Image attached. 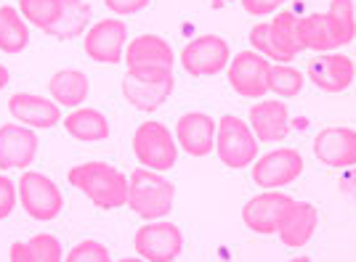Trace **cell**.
Segmentation results:
<instances>
[{
    "label": "cell",
    "mask_w": 356,
    "mask_h": 262,
    "mask_svg": "<svg viewBox=\"0 0 356 262\" xmlns=\"http://www.w3.org/2000/svg\"><path fill=\"white\" fill-rule=\"evenodd\" d=\"M341 189L356 202V167H348V170H346V175H343V180H341Z\"/></svg>",
    "instance_id": "cell-35"
},
{
    "label": "cell",
    "mask_w": 356,
    "mask_h": 262,
    "mask_svg": "<svg viewBox=\"0 0 356 262\" xmlns=\"http://www.w3.org/2000/svg\"><path fill=\"white\" fill-rule=\"evenodd\" d=\"M176 77L173 72H147L128 69L122 77V96L138 112H157L173 93Z\"/></svg>",
    "instance_id": "cell-7"
},
{
    "label": "cell",
    "mask_w": 356,
    "mask_h": 262,
    "mask_svg": "<svg viewBox=\"0 0 356 262\" xmlns=\"http://www.w3.org/2000/svg\"><path fill=\"white\" fill-rule=\"evenodd\" d=\"M216 157L232 170H242L258 159V138L242 116H221L216 130Z\"/></svg>",
    "instance_id": "cell-5"
},
{
    "label": "cell",
    "mask_w": 356,
    "mask_h": 262,
    "mask_svg": "<svg viewBox=\"0 0 356 262\" xmlns=\"http://www.w3.org/2000/svg\"><path fill=\"white\" fill-rule=\"evenodd\" d=\"M67 180L99 209H118L128 204V175L120 173L115 164L83 161L67 173Z\"/></svg>",
    "instance_id": "cell-1"
},
{
    "label": "cell",
    "mask_w": 356,
    "mask_h": 262,
    "mask_svg": "<svg viewBox=\"0 0 356 262\" xmlns=\"http://www.w3.org/2000/svg\"><path fill=\"white\" fill-rule=\"evenodd\" d=\"M30 43V24L19 14L16 6H0V51L22 53Z\"/></svg>",
    "instance_id": "cell-26"
},
{
    "label": "cell",
    "mask_w": 356,
    "mask_h": 262,
    "mask_svg": "<svg viewBox=\"0 0 356 262\" xmlns=\"http://www.w3.org/2000/svg\"><path fill=\"white\" fill-rule=\"evenodd\" d=\"M298 45H300V51L309 48V51H319V53H332L335 48H341L327 14L298 16Z\"/></svg>",
    "instance_id": "cell-24"
},
{
    "label": "cell",
    "mask_w": 356,
    "mask_h": 262,
    "mask_svg": "<svg viewBox=\"0 0 356 262\" xmlns=\"http://www.w3.org/2000/svg\"><path fill=\"white\" fill-rule=\"evenodd\" d=\"M268 69H271L268 58L255 51H242L229 61L226 77H229V85L234 87V93H239L242 98L261 101L264 93H268Z\"/></svg>",
    "instance_id": "cell-13"
},
{
    "label": "cell",
    "mask_w": 356,
    "mask_h": 262,
    "mask_svg": "<svg viewBox=\"0 0 356 262\" xmlns=\"http://www.w3.org/2000/svg\"><path fill=\"white\" fill-rule=\"evenodd\" d=\"M250 45L255 53L271 58L277 64H293V58L300 53L298 45V14L280 11L271 21H258L250 29Z\"/></svg>",
    "instance_id": "cell-3"
},
{
    "label": "cell",
    "mask_w": 356,
    "mask_h": 262,
    "mask_svg": "<svg viewBox=\"0 0 356 262\" xmlns=\"http://www.w3.org/2000/svg\"><path fill=\"white\" fill-rule=\"evenodd\" d=\"M125 45H128V24L122 19H99L93 27H88L86 32V56L96 64H109L115 67L125 56Z\"/></svg>",
    "instance_id": "cell-12"
},
{
    "label": "cell",
    "mask_w": 356,
    "mask_h": 262,
    "mask_svg": "<svg viewBox=\"0 0 356 262\" xmlns=\"http://www.w3.org/2000/svg\"><path fill=\"white\" fill-rule=\"evenodd\" d=\"M118 262H147L144 257H122V260H118Z\"/></svg>",
    "instance_id": "cell-38"
},
{
    "label": "cell",
    "mask_w": 356,
    "mask_h": 262,
    "mask_svg": "<svg viewBox=\"0 0 356 262\" xmlns=\"http://www.w3.org/2000/svg\"><path fill=\"white\" fill-rule=\"evenodd\" d=\"M303 72L296 69L293 64H271L268 69V93H277L282 101L296 98L303 90Z\"/></svg>",
    "instance_id": "cell-29"
},
{
    "label": "cell",
    "mask_w": 356,
    "mask_h": 262,
    "mask_svg": "<svg viewBox=\"0 0 356 262\" xmlns=\"http://www.w3.org/2000/svg\"><path fill=\"white\" fill-rule=\"evenodd\" d=\"M67 0H19V14L24 16V21L38 27L40 32H48L59 21Z\"/></svg>",
    "instance_id": "cell-28"
},
{
    "label": "cell",
    "mask_w": 356,
    "mask_h": 262,
    "mask_svg": "<svg viewBox=\"0 0 356 262\" xmlns=\"http://www.w3.org/2000/svg\"><path fill=\"white\" fill-rule=\"evenodd\" d=\"M8 82H11V72L0 64V90H3V87H8Z\"/></svg>",
    "instance_id": "cell-36"
},
{
    "label": "cell",
    "mask_w": 356,
    "mask_h": 262,
    "mask_svg": "<svg viewBox=\"0 0 356 262\" xmlns=\"http://www.w3.org/2000/svg\"><path fill=\"white\" fill-rule=\"evenodd\" d=\"M232 61V48L221 35H200L184 45L181 67L192 77H216Z\"/></svg>",
    "instance_id": "cell-10"
},
{
    "label": "cell",
    "mask_w": 356,
    "mask_h": 262,
    "mask_svg": "<svg viewBox=\"0 0 356 262\" xmlns=\"http://www.w3.org/2000/svg\"><path fill=\"white\" fill-rule=\"evenodd\" d=\"M271 3H274V6H277V8H280V6H284V3H287V0H271Z\"/></svg>",
    "instance_id": "cell-40"
},
{
    "label": "cell",
    "mask_w": 356,
    "mask_h": 262,
    "mask_svg": "<svg viewBox=\"0 0 356 262\" xmlns=\"http://www.w3.org/2000/svg\"><path fill=\"white\" fill-rule=\"evenodd\" d=\"M242 8L250 16H268L277 11V6L271 0H242Z\"/></svg>",
    "instance_id": "cell-34"
},
{
    "label": "cell",
    "mask_w": 356,
    "mask_h": 262,
    "mask_svg": "<svg viewBox=\"0 0 356 262\" xmlns=\"http://www.w3.org/2000/svg\"><path fill=\"white\" fill-rule=\"evenodd\" d=\"M19 189V202H22V209L30 215L32 220H40V222H48V220H56L64 209V196H61V189L43 173H35V170H24V175L19 177L16 183Z\"/></svg>",
    "instance_id": "cell-6"
},
{
    "label": "cell",
    "mask_w": 356,
    "mask_h": 262,
    "mask_svg": "<svg viewBox=\"0 0 356 262\" xmlns=\"http://www.w3.org/2000/svg\"><path fill=\"white\" fill-rule=\"evenodd\" d=\"M90 27V6L86 0H67L59 21L48 29L45 35L59 40H74L77 35H86Z\"/></svg>",
    "instance_id": "cell-27"
},
{
    "label": "cell",
    "mask_w": 356,
    "mask_h": 262,
    "mask_svg": "<svg viewBox=\"0 0 356 262\" xmlns=\"http://www.w3.org/2000/svg\"><path fill=\"white\" fill-rule=\"evenodd\" d=\"M134 247L147 262H176L184 252V233L170 220H152L136 231Z\"/></svg>",
    "instance_id": "cell-8"
},
{
    "label": "cell",
    "mask_w": 356,
    "mask_h": 262,
    "mask_svg": "<svg viewBox=\"0 0 356 262\" xmlns=\"http://www.w3.org/2000/svg\"><path fill=\"white\" fill-rule=\"evenodd\" d=\"M64 130L72 135L74 141H83V143H102L109 138V119H106L99 109L93 106H80L72 109L70 114L64 116Z\"/></svg>",
    "instance_id": "cell-23"
},
{
    "label": "cell",
    "mask_w": 356,
    "mask_h": 262,
    "mask_svg": "<svg viewBox=\"0 0 356 262\" xmlns=\"http://www.w3.org/2000/svg\"><path fill=\"white\" fill-rule=\"evenodd\" d=\"M48 90L51 98L59 103L61 109H80L90 93V80L86 72L80 69H59L48 80Z\"/></svg>",
    "instance_id": "cell-22"
},
{
    "label": "cell",
    "mask_w": 356,
    "mask_h": 262,
    "mask_svg": "<svg viewBox=\"0 0 356 262\" xmlns=\"http://www.w3.org/2000/svg\"><path fill=\"white\" fill-rule=\"evenodd\" d=\"M125 64L128 69H147V72H173L176 51L160 35H138L125 45Z\"/></svg>",
    "instance_id": "cell-14"
},
{
    "label": "cell",
    "mask_w": 356,
    "mask_h": 262,
    "mask_svg": "<svg viewBox=\"0 0 356 262\" xmlns=\"http://www.w3.org/2000/svg\"><path fill=\"white\" fill-rule=\"evenodd\" d=\"M176 202V186L163 173H154L147 167H138L128 175V207L136 212V218L163 220L170 215Z\"/></svg>",
    "instance_id": "cell-2"
},
{
    "label": "cell",
    "mask_w": 356,
    "mask_h": 262,
    "mask_svg": "<svg viewBox=\"0 0 356 262\" xmlns=\"http://www.w3.org/2000/svg\"><path fill=\"white\" fill-rule=\"evenodd\" d=\"M314 154L325 167L348 170L356 167V130L351 128H325L314 138Z\"/></svg>",
    "instance_id": "cell-17"
},
{
    "label": "cell",
    "mask_w": 356,
    "mask_h": 262,
    "mask_svg": "<svg viewBox=\"0 0 356 262\" xmlns=\"http://www.w3.org/2000/svg\"><path fill=\"white\" fill-rule=\"evenodd\" d=\"M213 3V8H226L229 3H234V0H210Z\"/></svg>",
    "instance_id": "cell-37"
},
{
    "label": "cell",
    "mask_w": 356,
    "mask_h": 262,
    "mask_svg": "<svg viewBox=\"0 0 356 262\" xmlns=\"http://www.w3.org/2000/svg\"><path fill=\"white\" fill-rule=\"evenodd\" d=\"M64 262H112V254H109V249H106L102 241L86 238V241L74 244V247L67 252Z\"/></svg>",
    "instance_id": "cell-31"
},
{
    "label": "cell",
    "mask_w": 356,
    "mask_h": 262,
    "mask_svg": "<svg viewBox=\"0 0 356 262\" xmlns=\"http://www.w3.org/2000/svg\"><path fill=\"white\" fill-rule=\"evenodd\" d=\"M303 173V157L298 148H274L252 161V183L261 191H280L296 183Z\"/></svg>",
    "instance_id": "cell-9"
},
{
    "label": "cell",
    "mask_w": 356,
    "mask_h": 262,
    "mask_svg": "<svg viewBox=\"0 0 356 262\" xmlns=\"http://www.w3.org/2000/svg\"><path fill=\"white\" fill-rule=\"evenodd\" d=\"M8 262H64V249L54 233H38L27 241H14Z\"/></svg>",
    "instance_id": "cell-25"
},
{
    "label": "cell",
    "mask_w": 356,
    "mask_h": 262,
    "mask_svg": "<svg viewBox=\"0 0 356 262\" xmlns=\"http://www.w3.org/2000/svg\"><path fill=\"white\" fill-rule=\"evenodd\" d=\"M293 204H296V199L282 193V191H261L258 196H252L250 202L242 207V220L252 233L274 236L284 225Z\"/></svg>",
    "instance_id": "cell-11"
},
{
    "label": "cell",
    "mask_w": 356,
    "mask_h": 262,
    "mask_svg": "<svg viewBox=\"0 0 356 262\" xmlns=\"http://www.w3.org/2000/svg\"><path fill=\"white\" fill-rule=\"evenodd\" d=\"M356 77L354 61L343 53H322L309 64V80L325 93H343L348 90Z\"/></svg>",
    "instance_id": "cell-20"
},
{
    "label": "cell",
    "mask_w": 356,
    "mask_h": 262,
    "mask_svg": "<svg viewBox=\"0 0 356 262\" xmlns=\"http://www.w3.org/2000/svg\"><path fill=\"white\" fill-rule=\"evenodd\" d=\"M8 112L19 125H27L32 130H48L61 122L59 103L35 93H14L8 98Z\"/></svg>",
    "instance_id": "cell-19"
},
{
    "label": "cell",
    "mask_w": 356,
    "mask_h": 262,
    "mask_svg": "<svg viewBox=\"0 0 356 262\" xmlns=\"http://www.w3.org/2000/svg\"><path fill=\"white\" fill-rule=\"evenodd\" d=\"M316 225H319L316 207L309 202H296L287 220H284V225L280 228V241L290 249L306 247L314 238V233H316Z\"/></svg>",
    "instance_id": "cell-21"
},
{
    "label": "cell",
    "mask_w": 356,
    "mask_h": 262,
    "mask_svg": "<svg viewBox=\"0 0 356 262\" xmlns=\"http://www.w3.org/2000/svg\"><path fill=\"white\" fill-rule=\"evenodd\" d=\"M134 154L141 167L154 173H170L178 159L176 135L157 119L141 122L134 132Z\"/></svg>",
    "instance_id": "cell-4"
},
{
    "label": "cell",
    "mask_w": 356,
    "mask_h": 262,
    "mask_svg": "<svg viewBox=\"0 0 356 262\" xmlns=\"http://www.w3.org/2000/svg\"><path fill=\"white\" fill-rule=\"evenodd\" d=\"M38 132L27 125H0V170H30L38 157Z\"/></svg>",
    "instance_id": "cell-15"
},
{
    "label": "cell",
    "mask_w": 356,
    "mask_h": 262,
    "mask_svg": "<svg viewBox=\"0 0 356 262\" xmlns=\"http://www.w3.org/2000/svg\"><path fill=\"white\" fill-rule=\"evenodd\" d=\"M216 130H218V122L205 112H186V114L178 116L176 122V141L178 146L189 154V157H208L216 151Z\"/></svg>",
    "instance_id": "cell-16"
},
{
    "label": "cell",
    "mask_w": 356,
    "mask_h": 262,
    "mask_svg": "<svg viewBox=\"0 0 356 262\" xmlns=\"http://www.w3.org/2000/svg\"><path fill=\"white\" fill-rule=\"evenodd\" d=\"M16 202H19V189L8 175H0V220H6L14 212Z\"/></svg>",
    "instance_id": "cell-32"
},
{
    "label": "cell",
    "mask_w": 356,
    "mask_h": 262,
    "mask_svg": "<svg viewBox=\"0 0 356 262\" xmlns=\"http://www.w3.org/2000/svg\"><path fill=\"white\" fill-rule=\"evenodd\" d=\"M152 0H104V6L118 16H136L144 11Z\"/></svg>",
    "instance_id": "cell-33"
},
{
    "label": "cell",
    "mask_w": 356,
    "mask_h": 262,
    "mask_svg": "<svg viewBox=\"0 0 356 262\" xmlns=\"http://www.w3.org/2000/svg\"><path fill=\"white\" fill-rule=\"evenodd\" d=\"M250 130L255 132L258 143H280L293 132V119L287 103L280 101H255L250 106V119H248Z\"/></svg>",
    "instance_id": "cell-18"
},
{
    "label": "cell",
    "mask_w": 356,
    "mask_h": 262,
    "mask_svg": "<svg viewBox=\"0 0 356 262\" xmlns=\"http://www.w3.org/2000/svg\"><path fill=\"white\" fill-rule=\"evenodd\" d=\"M327 19L335 29L338 43L348 45L356 37V16H354V0H330Z\"/></svg>",
    "instance_id": "cell-30"
},
{
    "label": "cell",
    "mask_w": 356,
    "mask_h": 262,
    "mask_svg": "<svg viewBox=\"0 0 356 262\" xmlns=\"http://www.w3.org/2000/svg\"><path fill=\"white\" fill-rule=\"evenodd\" d=\"M287 262H312L309 257H293V260H287Z\"/></svg>",
    "instance_id": "cell-39"
}]
</instances>
